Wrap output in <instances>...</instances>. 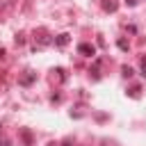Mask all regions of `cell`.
I'll list each match as a JSON object with an SVG mask.
<instances>
[{"instance_id": "cell-1", "label": "cell", "mask_w": 146, "mask_h": 146, "mask_svg": "<svg viewBox=\"0 0 146 146\" xmlns=\"http://www.w3.org/2000/svg\"><path fill=\"white\" fill-rule=\"evenodd\" d=\"M78 50H80L82 55H87V57H91V55L96 52V50H94V46H89V43H80V46H78Z\"/></svg>"}, {"instance_id": "cell-5", "label": "cell", "mask_w": 146, "mask_h": 146, "mask_svg": "<svg viewBox=\"0 0 146 146\" xmlns=\"http://www.w3.org/2000/svg\"><path fill=\"white\" fill-rule=\"evenodd\" d=\"M119 48H121V50H128V43H125V41L121 39V41H119Z\"/></svg>"}, {"instance_id": "cell-4", "label": "cell", "mask_w": 146, "mask_h": 146, "mask_svg": "<svg viewBox=\"0 0 146 146\" xmlns=\"http://www.w3.org/2000/svg\"><path fill=\"white\" fill-rule=\"evenodd\" d=\"M123 75L130 78V75H132V68H130V66H123Z\"/></svg>"}, {"instance_id": "cell-3", "label": "cell", "mask_w": 146, "mask_h": 146, "mask_svg": "<svg viewBox=\"0 0 146 146\" xmlns=\"http://www.w3.org/2000/svg\"><path fill=\"white\" fill-rule=\"evenodd\" d=\"M32 80H34V75H25V78H23V80H21V84H30V82H32Z\"/></svg>"}, {"instance_id": "cell-6", "label": "cell", "mask_w": 146, "mask_h": 146, "mask_svg": "<svg viewBox=\"0 0 146 146\" xmlns=\"http://www.w3.org/2000/svg\"><path fill=\"white\" fill-rule=\"evenodd\" d=\"M50 146H55V144H50Z\"/></svg>"}, {"instance_id": "cell-2", "label": "cell", "mask_w": 146, "mask_h": 146, "mask_svg": "<svg viewBox=\"0 0 146 146\" xmlns=\"http://www.w3.org/2000/svg\"><path fill=\"white\" fill-rule=\"evenodd\" d=\"M55 43H57V46H66V43H68V34H59Z\"/></svg>"}]
</instances>
